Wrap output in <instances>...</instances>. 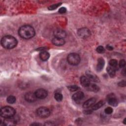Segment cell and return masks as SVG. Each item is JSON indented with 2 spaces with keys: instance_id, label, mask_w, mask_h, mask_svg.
<instances>
[{
  "instance_id": "19",
  "label": "cell",
  "mask_w": 126,
  "mask_h": 126,
  "mask_svg": "<svg viewBox=\"0 0 126 126\" xmlns=\"http://www.w3.org/2000/svg\"><path fill=\"white\" fill-rule=\"evenodd\" d=\"M86 89L89 91L94 92H97L99 90V87L96 84L93 83H90V84L89 85L88 87L86 88Z\"/></svg>"
},
{
  "instance_id": "15",
  "label": "cell",
  "mask_w": 126,
  "mask_h": 126,
  "mask_svg": "<svg viewBox=\"0 0 126 126\" xmlns=\"http://www.w3.org/2000/svg\"><path fill=\"white\" fill-rule=\"evenodd\" d=\"M52 43L56 46H62L65 43V41L63 38L54 37L52 39Z\"/></svg>"
},
{
  "instance_id": "27",
  "label": "cell",
  "mask_w": 126,
  "mask_h": 126,
  "mask_svg": "<svg viewBox=\"0 0 126 126\" xmlns=\"http://www.w3.org/2000/svg\"><path fill=\"white\" fill-rule=\"evenodd\" d=\"M104 112L106 114H111L113 112V109L110 107H108L105 109Z\"/></svg>"
},
{
  "instance_id": "21",
  "label": "cell",
  "mask_w": 126,
  "mask_h": 126,
  "mask_svg": "<svg viewBox=\"0 0 126 126\" xmlns=\"http://www.w3.org/2000/svg\"><path fill=\"white\" fill-rule=\"evenodd\" d=\"M116 69L111 66H108L107 67V71L108 73L109 74V75H110V77H114V76L115 75V73H116Z\"/></svg>"
},
{
  "instance_id": "9",
  "label": "cell",
  "mask_w": 126,
  "mask_h": 126,
  "mask_svg": "<svg viewBox=\"0 0 126 126\" xmlns=\"http://www.w3.org/2000/svg\"><path fill=\"white\" fill-rule=\"evenodd\" d=\"M25 99L28 102H32L36 100L37 97L34 93L32 92H28L25 94Z\"/></svg>"
},
{
  "instance_id": "22",
  "label": "cell",
  "mask_w": 126,
  "mask_h": 126,
  "mask_svg": "<svg viewBox=\"0 0 126 126\" xmlns=\"http://www.w3.org/2000/svg\"><path fill=\"white\" fill-rule=\"evenodd\" d=\"M109 63L111 66L115 68L116 69V68L118 66V62L117 60L115 59H112L109 61Z\"/></svg>"
},
{
  "instance_id": "5",
  "label": "cell",
  "mask_w": 126,
  "mask_h": 126,
  "mask_svg": "<svg viewBox=\"0 0 126 126\" xmlns=\"http://www.w3.org/2000/svg\"><path fill=\"white\" fill-rule=\"evenodd\" d=\"M36 113L39 117L45 118L49 117L50 114V111L47 107H40L37 109Z\"/></svg>"
},
{
  "instance_id": "25",
  "label": "cell",
  "mask_w": 126,
  "mask_h": 126,
  "mask_svg": "<svg viewBox=\"0 0 126 126\" xmlns=\"http://www.w3.org/2000/svg\"><path fill=\"white\" fill-rule=\"evenodd\" d=\"M68 89L71 92H75L79 89V87L76 85H71L67 87Z\"/></svg>"
},
{
  "instance_id": "28",
  "label": "cell",
  "mask_w": 126,
  "mask_h": 126,
  "mask_svg": "<svg viewBox=\"0 0 126 126\" xmlns=\"http://www.w3.org/2000/svg\"><path fill=\"white\" fill-rule=\"evenodd\" d=\"M126 65V61L124 60H122L119 62V66L120 68H123Z\"/></svg>"
},
{
  "instance_id": "11",
  "label": "cell",
  "mask_w": 126,
  "mask_h": 126,
  "mask_svg": "<svg viewBox=\"0 0 126 126\" xmlns=\"http://www.w3.org/2000/svg\"><path fill=\"white\" fill-rule=\"evenodd\" d=\"M54 34L55 37L63 38V39L66 36V32L64 31L61 29L56 30L54 32Z\"/></svg>"
},
{
  "instance_id": "10",
  "label": "cell",
  "mask_w": 126,
  "mask_h": 126,
  "mask_svg": "<svg viewBox=\"0 0 126 126\" xmlns=\"http://www.w3.org/2000/svg\"><path fill=\"white\" fill-rule=\"evenodd\" d=\"M96 99L95 98H91L86 101L83 104V107L84 108H88L93 106L96 102Z\"/></svg>"
},
{
  "instance_id": "24",
  "label": "cell",
  "mask_w": 126,
  "mask_h": 126,
  "mask_svg": "<svg viewBox=\"0 0 126 126\" xmlns=\"http://www.w3.org/2000/svg\"><path fill=\"white\" fill-rule=\"evenodd\" d=\"M7 101L10 104H13L16 101V98L13 95H10L7 98Z\"/></svg>"
},
{
  "instance_id": "1",
  "label": "cell",
  "mask_w": 126,
  "mask_h": 126,
  "mask_svg": "<svg viewBox=\"0 0 126 126\" xmlns=\"http://www.w3.org/2000/svg\"><path fill=\"white\" fill-rule=\"evenodd\" d=\"M19 35L24 39H28L32 38L35 35L33 28L30 25H25L21 27L18 31Z\"/></svg>"
},
{
  "instance_id": "32",
  "label": "cell",
  "mask_w": 126,
  "mask_h": 126,
  "mask_svg": "<svg viewBox=\"0 0 126 126\" xmlns=\"http://www.w3.org/2000/svg\"><path fill=\"white\" fill-rule=\"evenodd\" d=\"M106 48L108 50H112L113 49V47L110 45H107L106 46Z\"/></svg>"
},
{
  "instance_id": "7",
  "label": "cell",
  "mask_w": 126,
  "mask_h": 126,
  "mask_svg": "<svg viewBox=\"0 0 126 126\" xmlns=\"http://www.w3.org/2000/svg\"><path fill=\"white\" fill-rule=\"evenodd\" d=\"M18 121L17 118H15V115L13 117L8 118H4V119L2 121V124L4 126H14L16 124L17 122Z\"/></svg>"
},
{
  "instance_id": "29",
  "label": "cell",
  "mask_w": 126,
  "mask_h": 126,
  "mask_svg": "<svg viewBox=\"0 0 126 126\" xmlns=\"http://www.w3.org/2000/svg\"><path fill=\"white\" fill-rule=\"evenodd\" d=\"M61 5V3H57V4H54L51 6H50V7H49V9L50 10H54L56 9L59 6H60Z\"/></svg>"
},
{
  "instance_id": "26",
  "label": "cell",
  "mask_w": 126,
  "mask_h": 126,
  "mask_svg": "<svg viewBox=\"0 0 126 126\" xmlns=\"http://www.w3.org/2000/svg\"><path fill=\"white\" fill-rule=\"evenodd\" d=\"M96 51L98 53H103L105 52V49L104 47L102 46H99L96 48Z\"/></svg>"
},
{
  "instance_id": "31",
  "label": "cell",
  "mask_w": 126,
  "mask_h": 126,
  "mask_svg": "<svg viewBox=\"0 0 126 126\" xmlns=\"http://www.w3.org/2000/svg\"><path fill=\"white\" fill-rule=\"evenodd\" d=\"M118 85H119L120 87H125V85H126L125 81H122L119 82Z\"/></svg>"
},
{
  "instance_id": "17",
  "label": "cell",
  "mask_w": 126,
  "mask_h": 126,
  "mask_svg": "<svg viewBox=\"0 0 126 126\" xmlns=\"http://www.w3.org/2000/svg\"><path fill=\"white\" fill-rule=\"evenodd\" d=\"M108 103L109 105L113 106H117L118 103L117 99L113 96H110L108 98Z\"/></svg>"
},
{
  "instance_id": "6",
  "label": "cell",
  "mask_w": 126,
  "mask_h": 126,
  "mask_svg": "<svg viewBox=\"0 0 126 126\" xmlns=\"http://www.w3.org/2000/svg\"><path fill=\"white\" fill-rule=\"evenodd\" d=\"M78 36L82 38H87L91 35V32L86 28H82L78 30L77 32Z\"/></svg>"
},
{
  "instance_id": "18",
  "label": "cell",
  "mask_w": 126,
  "mask_h": 126,
  "mask_svg": "<svg viewBox=\"0 0 126 126\" xmlns=\"http://www.w3.org/2000/svg\"><path fill=\"white\" fill-rule=\"evenodd\" d=\"M50 57V54L46 51H42L39 54V57L43 61H46L48 60Z\"/></svg>"
},
{
  "instance_id": "12",
  "label": "cell",
  "mask_w": 126,
  "mask_h": 126,
  "mask_svg": "<svg viewBox=\"0 0 126 126\" xmlns=\"http://www.w3.org/2000/svg\"><path fill=\"white\" fill-rule=\"evenodd\" d=\"M84 97V93L82 92H78L75 93L72 96V99L75 101H79Z\"/></svg>"
},
{
  "instance_id": "13",
  "label": "cell",
  "mask_w": 126,
  "mask_h": 126,
  "mask_svg": "<svg viewBox=\"0 0 126 126\" xmlns=\"http://www.w3.org/2000/svg\"><path fill=\"white\" fill-rule=\"evenodd\" d=\"M80 83L82 86H83L85 88H87L90 84V80L89 79L85 76H82L80 78Z\"/></svg>"
},
{
  "instance_id": "2",
  "label": "cell",
  "mask_w": 126,
  "mask_h": 126,
  "mask_svg": "<svg viewBox=\"0 0 126 126\" xmlns=\"http://www.w3.org/2000/svg\"><path fill=\"white\" fill-rule=\"evenodd\" d=\"M1 44L3 47L10 49L14 48L17 44L16 39L11 35H6L3 36L1 39Z\"/></svg>"
},
{
  "instance_id": "8",
  "label": "cell",
  "mask_w": 126,
  "mask_h": 126,
  "mask_svg": "<svg viewBox=\"0 0 126 126\" xmlns=\"http://www.w3.org/2000/svg\"><path fill=\"white\" fill-rule=\"evenodd\" d=\"M37 98L44 99L48 95L47 91L44 89H39L34 93Z\"/></svg>"
},
{
  "instance_id": "14",
  "label": "cell",
  "mask_w": 126,
  "mask_h": 126,
  "mask_svg": "<svg viewBox=\"0 0 126 126\" xmlns=\"http://www.w3.org/2000/svg\"><path fill=\"white\" fill-rule=\"evenodd\" d=\"M105 64V61L102 58H99L97 60V64L96 65V70L100 71L103 68Z\"/></svg>"
},
{
  "instance_id": "20",
  "label": "cell",
  "mask_w": 126,
  "mask_h": 126,
  "mask_svg": "<svg viewBox=\"0 0 126 126\" xmlns=\"http://www.w3.org/2000/svg\"><path fill=\"white\" fill-rule=\"evenodd\" d=\"M104 102L102 100L99 101V102H98L96 103H95L93 106H92L91 110L93 111V110H96L97 109H98L100 108H101L104 105Z\"/></svg>"
},
{
  "instance_id": "3",
  "label": "cell",
  "mask_w": 126,
  "mask_h": 126,
  "mask_svg": "<svg viewBox=\"0 0 126 126\" xmlns=\"http://www.w3.org/2000/svg\"><path fill=\"white\" fill-rule=\"evenodd\" d=\"M15 109L10 106H5L0 109V116L3 118H8L13 117L15 114Z\"/></svg>"
},
{
  "instance_id": "4",
  "label": "cell",
  "mask_w": 126,
  "mask_h": 126,
  "mask_svg": "<svg viewBox=\"0 0 126 126\" xmlns=\"http://www.w3.org/2000/svg\"><path fill=\"white\" fill-rule=\"evenodd\" d=\"M67 61L70 64L76 65L79 63L80 58L79 55L76 53H71L67 56Z\"/></svg>"
},
{
  "instance_id": "16",
  "label": "cell",
  "mask_w": 126,
  "mask_h": 126,
  "mask_svg": "<svg viewBox=\"0 0 126 126\" xmlns=\"http://www.w3.org/2000/svg\"><path fill=\"white\" fill-rule=\"evenodd\" d=\"M86 74H87V77L89 79V80L90 81H92L94 82H98L99 79H98V77L95 74H94L93 73H92V72L87 71L86 72Z\"/></svg>"
},
{
  "instance_id": "30",
  "label": "cell",
  "mask_w": 126,
  "mask_h": 126,
  "mask_svg": "<svg viewBox=\"0 0 126 126\" xmlns=\"http://www.w3.org/2000/svg\"><path fill=\"white\" fill-rule=\"evenodd\" d=\"M66 11V9L64 7H62L60 8L59 10V12L60 13H64Z\"/></svg>"
},
{
  "instance_id": "23",
  "label": "cell",
  "mask_w": 126,
  "mask_h": 126,
  "mask_svg": "<svg viewBox=\"0 0 126 126\" xmlns=\"http://www.w3.org/2000/svg\"><path fill=\"white\" fill-rule=\"evenodd\" d=\"M54 98L57 101H61L62 100V99L63 98V95L62 94H61L60 93H56L55 94Z\"/></svg>"
}]
</instances>
